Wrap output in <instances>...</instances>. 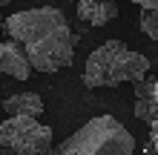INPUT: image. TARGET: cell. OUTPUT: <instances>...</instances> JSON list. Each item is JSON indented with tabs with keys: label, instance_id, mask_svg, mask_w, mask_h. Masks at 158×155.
I'll use <instances>...</instances> for the list:
<instances>
[{
	"label": "cell",
	"instance_id": "277c9868",
	"mask_svg": "<svg viewBox=\"0 0 158 155\" xmlns=\"http://www.w3.org/2000/svg\"><path fill=\"white\" fill-rule=\"evenodd\" d=\"M52 129L32 115H9L0 124V155H49Z\"/></svg>",
	"mask_w": 158,
	"mask_h": 155
},
{
	"label": "cell",
	"instance_id": "3957f363",
	"mask_svg": "<svg viewBox=\"0 0 158 155\" xmlns=\"http://www.w3.org/2000/svg\"><path fill=\"white\" fill-rule=\"evenodd\" d=\"M49 155H135V138L112 115H98Z\"/></svg>",
	"mask_w": 158,
	"mask_h": 155
},
{
	"label": "cell",
	"instance_id": "7c38bea8",
	"mask_svg": "<svg viewBox=\"0 0 158 155\" xmlns=\"http://www.w3.org/2000/svg\"><path fill=\"white\" fill-rule=\"evenodd\" d=\"M9 3H12V0H0V9H3V6H9Z\"/></svg>",
	"mask_w": 158,
	"mask_h": 155
},
{
	"label": "cell",
	"instance_id": "6da1fadb",
	"mask_svg": "<svg viewBox=\"0 0 158 155\" xmlns=\"http://www.w3.org/2000/svg\"><path fill=\"white\" fill-rule=\"evenodd\" d=\"M6 32L9 38H15L23 46L35 72L55 75V72L72 66V60H75L78 35L72 32L66 14L55 6H40V9H26V12L9 14Z\"/></svg>",
	"mask_w": 158,
	"mask_h": 155
},
{
	"label": "cell",
	"instance_id": "5b68a950",
	"mask_svg": "<svg viewBox=\"0 0 158 155\" xmlns=\"http://www.w3.org/2000/svg\"><path fill=\"white\" fill-rule=\"evenodd\" d=\"M0 75H12L17 80H26L32 75V63H29V58H26L23 46L15 38L0 43Z\"/></svg>",
	"mask_w": 158,
	"mask_h": 155
},
{
	"label": "cell",
	"instance_id": "8fae6325",
	"mask_svg": "<svg viewBox=\"0 0 158 155\" xmlns=\"http://www.w3.org/2000/svg\"><path fill=\"white\" fill-rule=\"evenodd\" d=\"M129 3H138L141 9H147V6H158V0H129Z\"/></svg>",
	"mask_w": 158,
	"mask_h": 155
},
{
	"label": "cell",
	"instance_id": "ba28073f",
	"mask_svg": "<svg viewBox=\"0 0 158 155\" xmlns=\"http://www.w3.org/2000/svg\"><path fill=\"white\" fill-rule=\"evenodd\" d=\"M6 115H32V118H40L43 115V101L38 92H17V95H9L3 104H0Z\"/></svg>",
	"mask_w": 158,
	"mask_h": 155
},
{
	"label": "cell",
	"instance_id": "7a4b0ae2",
	"mask_svg": "<svg viewBox=\"0 0 158 155\" xmlns=\"http://www.w3.org/2000/svg\"><path fill=\"white\" fill-rule=\"evenodd\" d=\"M150 72V58L138 55L124 40H106L95 52H89L83 66L86 86H118L124 80H138Z\"/></svg>",
	"mask_w": 158,
	"mask_h": 155
},
{
	"label": "cell",
	"instance_id": "30bf717a",
	"mask_svg": "<svg viewBox=\"0 0 158 155\" xmlns=\"http://www.w3.org/2000/svg\"><path fill=\"white\" fill-rule=\"evenodd\" d=\"M147 155H158V78H155V118L150 121V141H147Z\"/></svg>",
	"mask_w": 158,
	"mask_h": 155
},
{
	"label": "cell",
	"instance_id": "9c48e42d",
	"mask_svg": "<svg viewBox=\"0 0 158 155\" xmlns=\"http://www.w3.org/2000/svg\"><path fill=\"white\" fill-rule=\"evenodd\" d=\"M141 32L147 35V38L158 40V6L141 9Z\"/></svg>",
	"mask_w": 158,
	"mask_h": 155
},
{
	"label": "cell",
	"instance_id": "8992f818",
	"mask_svg": "<svg viewBox=\"0 0 158 155\" xmlns=\"http://www.w3.org/2000/svg\"><path fill=\"white\" fill-rule=\"evenodd\" d=\"M135 86V118L150 126V121L155 118V78H138L132 80Z\"/></svg>",
	"mask_w": 158,
	"mask_h": 155
},
{
	"label": "cell",
	"instance_id": "52a82bcc",
	"mask_svg": "<svg viewBox=\"0 0 158 155\" xmlns=\"http://www.w3.org/2000/svg\"><path fill=\"white\" fill-rule=\"evenodd\" d=\"M78 17L92 26H106L109 20L118 17V3L115 0H81L78 3Z\"/></svg>",
	"mask_w": 158,
	"mask_h": 155
}]
</instances>
